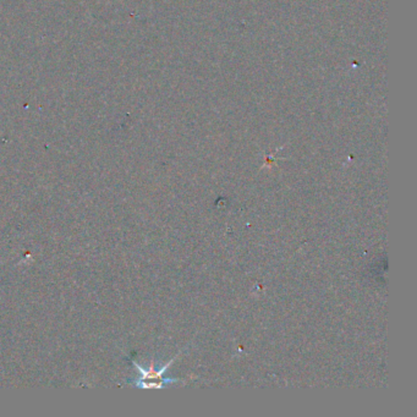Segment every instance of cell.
I'll return each instance as SVG.
<instances>
[{
  "label": "cell",
  "instance_id": "obj_1",
  "mask_svg": "<svg viewBox=\"0 0 417 417\" xmlns=\"http://www.w3.org/2000/svg\"><path fill=\"white\" fill-rule=\"evenodd\" d=\"M174 360H170L165 366L161 367L160 369L155 368V364H151V367L148 369L142 368L137 362H134L135 367L137 368V371L141 373V377L139 379H136L134 382V384L136 385L137 388H141V389H161L165 385L170 384V383L179 382V379H175V378H164L163 373L166 371L169 366L174 362Z\"/></svg>",
  "mask_w": 417,
  "mask_h": 417
}]
</instances>
